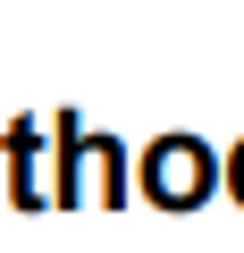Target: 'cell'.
Wrapping results in <instances>:
<instances>
[{
  "mask_svg": "<svg viewBox=\"0 0 244 253\" xmlns=\"http://www.w3.org/2000/svg\"><path fill=\"white\" fill-rule=\"evenodd\" d=\"M143 194L160 203V211H202L219 186H227V161L202 144V135H152V152H143Z\"/></svg>",
  "mask_w": 244,
  "mask_h": 253,
  "instance_id": "obj_1",
  "label": "cell"
},
{
  "mask_svg": "<svg viewBox=\"0 0 244 253\" xmlns=\"http://www.w3.org/2000/svg\"><path fill=\"white\" fill-rule=\"evenodd\" d=\"M59 203H127V152L84 118H59Z\"/></svg>",
  "mask_w": 244,
  "mask_h": 253,
  "instance_id": "obj_2",
  "label": "cell"
},
{
  "mask_svg": "<svg viewBox=\"0 0 244 253\" xmlns=\"http://www.w3.org/2000/svg\"><path fill=\"white\" fill-rule=\"evenodd\" d=\"M0 144H9V194H17L26 211L59 203V152H51V135H42V118H17Z\"/></svg>",
  "mask_w": 244,
  "mask_h": 253,
  "instance_id": "obj_3",
  "label": "cell"
},
{
  "mask_svg": "<svg viewBox=\"0 0 244 253\" xmlns=\"http://www.w3.org/2000/svg\"><path fill=\"white\" fill-rule=\"evenodd\" d=\"M227 194H236V203H244V144H236V152H227Z\"/></svg>",
  "mask_w": 244,
  "mask_h": 253,
  "instance_id": "obj_4",
  "label": "cell"
}]
</instances>
